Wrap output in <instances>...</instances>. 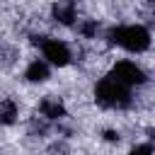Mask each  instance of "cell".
Wrapping results in <instances>:
<instances>
[{
	"label": "cell",
	"instance_id": "6da1fadb",
	"mask_svg": "<svg viewBox=\"0 0 155 155\" xmlns=\"http://www.w3.org/2000/svg\"><path fill=\"white\" fill-rule=\"evenodd\" d=\"M104 36L111 46H119L128 53H145L150 48V31L143 24H119L111 27Z\"/></svg>",
	"mask_w": 155,
	"mask_h": 155
},
{
	"label": "cell",
	"instance_id": "7a4b0ae2",
	"mask_svg": "<svg viewBox=\"0 0 155 155\" xmlns=\"http://www.w3.org/2000/svg\"><path fill=\"white\" fill-rule=\"evenodd\" d=\"M94 99L99 107L104 109H128L133 104V94L128 87H124L121 82H116L114 78H102L94 85Z\"/></svg>",
	"mask_w": 155,
	"mask_h": 155
},
{
	"label": "cell",
	"instance_id": "3957f363",
	"mask_svg": "<svg viewBox=\"0 0 155 155\" xmlns=\"http://www.w3.org/2000/svg\"><path fill=\"white\" fill-rule=\"evenodd\" d=\"M109 78H114L116 82H121L124 87H128V90H133V87H140V85H145V70L136 63V61H116L114 65H111V73H109Z\"/></svg>",
	"mask_w": 155,
	"mask_h": 155
},
{
	"label": "cell",
	"instance_id": "277c9868",
	"mask_svg": "<svg viewBox=\"0 0 155 155\" xmlns=\"http://www.w3.org/2000/svg\"><path fill=\"white\" fill-rule=\"evenodd\" d=\"M41 46V53H44V61L48 65H56V68H63L73 61V53H70V46L63 41V39H53V36H44L39 41Z\"/></svg>",
	"mask_w": 155,
	"mask_h": 155
},
{
	"label": "cell",
	"instance_id": "5b68a950",
	"mask_svg": "<svg viewBox=\"0 0 155 155\" xmlns=\"http://www.w3.org/2000/svg\"><path fill=\"white\" fill-rule=\"evenodd\" d=\"M51 15L58 24L73 27L78 22V5H75V0H56L51 7Z\"/></svg>",
	"mask_w": 155,
	"mask_h": 155
},
{
	"label": "cell",
	"instance_id": "8992f818",
	"mask_svg": "<svg viewBox=\"0 0 155 155\" xmlns=\"http://www.w3.org/2000/svg\"><path fill=\"white\" fill-rule=\"evenodd\" d=\"M39 111L46 121H61L65 116V104L58 97H44L41 104H39Z\"/></svg>",
	"mask_w": 155,
	"mask_h": 155
},
{
	"label": "cell",
	"instance_id": "52a82bcc",
	"mask_svg": "<svg viewBox=\"0 0 155 155\" xmlns=\"http://www.w3.org/2000/svg\"><path fill=\"white\" fill-rule=\"evenodd\" d=\"M24 78H27L29 82H46V80L51 78V65H48L44 58H34V61L27 65Z\"/></svg>",
	"mask_w": 155,
	"mask_h": 155
},
{
	"label": "cell",
	"instance_id": "ba28073f",
	"mask_svg": "<svg viewBox=\"0 0 155 155\" xmlns=\"http://www.w3.org/2000/svg\"><path fill=\"white\" fill-rule=\"evenodd\" d=\"M17 116H19V107H17V102L10 99V97L2 99V102H0V124L10 126V124L17 121Z\"/></svg>",
	"mask_w": 155,
	"mask_h": 155
},
{
	"label": "cell",
	"instance_id": "9c48e42d",
	"mask_svg": "<svg viewBox=\"0 0 155 155\" xmlns=\"http://www.w3.org/2000/svg\"><path fill=\"white\" fill-rule=\"evenodd\" d=\"M78 34L85 36V39H97V34H99V22H97V19H82V22H78Z\"/></svg>",
	"mask_w": 155,
	"mask_h": 155
},
{
	"label": "cell",
	"instance_id": "30bf717a",
	"mask_svg": "<svg viewBox=\"0 0 155 155\" xmlns=\"http://www.w3.org/2000/svg\"><path fill=\"white\" fill-rule=\"evenodd\" d=\"M128 155H153V145H150V143H140V145H136Z\"/></svg>",
	"mask_w": 155,
	"mask_h": 155
},
{
	"label": "cell",
	"instance_id": "8fae6325",
	"mask_svg": "<svg viewBox=\"0 0 155 155\" xmlns=\"http://www.w3.org/2000/svg\"><path fill=\"white\" fill-rule=\"evenodd\" d=\"M104 138L114 143V140H119V133H116V131H107V133H104Z\"/></svg>",
	"mask_w": 155,
	"mask_h": 155
}]
</instances>
